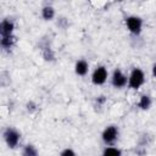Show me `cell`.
Wrapping results in <instances>:
<instances>
[{
  "label": "cell",
  "mask_w": 156,
  "mask_h": 156,
  "mask_svg": "<svg viewBox=\"0 0 156 156\" xmlns=\"http://www.w3.org/2000/svg\"><path fill=\"white\" fill-rule=\"evenodd\" d=\"M145 82V74L140 68H134L128 77V87L130 89H139Z\"/></svg>",
  "instance_id": "obj_1"
},
{
  "label": "cell",
  "mask_w": 156,
  "mask_h": 156,
  "mask_svg": "<svg viewBox=\"0 0 156 156\" xmlns=\"http://www.w3.org/2000/svg\"><path fill=\"white\" fill-rule=\"evenodd\" d=\"M2 135H4V139H5L6 144H7V146L11 147V149H15L18 145L20 139H21V134L13 128H6L4 130Z\"/></svg>",
  "instance_id": "obj_2"
},
{
  "label": "cell",
  "mask_w": 156,
  "mask_h": 156,
  "mask_svg": "<svg viewBox=\"0 0 156 156\" xmlns=\"http://www.w3.org/2000/svg\"><path fill=\"white\" fill-rule=\"evenodd\" d=\"M126 24H127V28L128 30L132 33V34H140L141 32V27H143V20L138 16H129L127 17L126 20Z\"/></svg>",
  "instance_id": "obj_3"
},
{
  "label": "cell",
  "mask_w": 156,
  "mask_h": 156,
  "mask_svg": "<svg viewBox=\"0 0 156 156\" xmlns=\"http://www.w3.org/2000/svg\"><path fill=\"white\" fill-rule=\"evenodd\" d=\"M107 69L105 66H99L94 69L93 74H91V82L95 84V85H101L104 84L106 80H107Z\"/></svg>",
  "instance_id": "obj_4"
},
{
  "label": "cell",
  "mask_w": 156,
  "mask_h": 156,
  "mask_svg": "<svg viewBox=\"0 0 156 156\" xmlns=\"http://www.w3.org/2000/svg\"><path fill=\"white\" fill-rule=\"evenodd\" d=\"M111 83L115 88L117 89H121V88H124L127 84H128V78L126 74H123V72L119 69V68H116L112 73V77H111Z\"/></svg>",
  "instance_id": "obj_5"
},
{
  "label": "cell",
  "mask_w": 156,
  "mask_h": 156,
  "mask_svg": "<svg viewBox=\"0 0 156 156\" xmlns=\"http://www.w3.org/2000/svg\"><path fill=\"white\" fill-rule=\"evenodd\" d=\"M101 138L105 144H113L116 141V139L118 138V128L116 126L106 127L101 134Z\"/></svg>",
  "instance_id": "obj_6"
},
{
  "label": "cell",
  "mask_w": 156,
  "mask_h": 156,
  "mask_svg": "<svg viewBox=\"0 0 156 156\" xmlns=\"http://www.w3.org/2000/svg\"><path fill=\"white\" fill-rule=\"evenodd\" d=\"M15 29V24L10 20H2L0 23V34L1 37H11Z\"/></svg>",
  "instance_id": "obj_7"
},
{
  "label": "cell",
  "mask_w": 156,
  "mask_h": 156,
  "mask_svg": "<svg viewBox=\"0 0 156 156\" xmlns=\"http://www.w3.org/2000/svg\"><path fill=\"white\" fill-rule=\"evenodd\" d=\"M89 71V65L85 60H79L76 62V66H74V72L78 76H85Z\"/></svg>",
  "instance_id": "obj_8"
},
{
  "label": "cell",
  "mask_w": 156,
  "mask_h": 156,
  "mask_svg": "<svg viewBox=\"0 0 156 156\" xmlns=\"http://www.w3.org/2000/svg\"><path fill=\"white\" fill-rule=\"evenodd\" d=\"M15 41H16V38L13 35H11V37H1L0 45H1V48L4 50H9V49H11L13 46Z\"/></svg>",
  "instance_id": "obj_9"
},
{
  "label": "cell",
  "mask_w": 156,
  "mask_h": 156,
  "mask_svg": "<svg viewBox=\"0 0 156 156\" xmlns=\"http://www.w3.org/2000/svg\"><path fill=\"white\" fill-rule=\"evenodd\" d=\"M41 17L45 21H51L55 17V10L52 6H44L41 10Z\"/></svg>",
  "instance_id": "obj_10"
},
{
  "label": "cell",
  "mask_w": 156,
  "mask_h": 156,
  "mask_svg": "<svg viewBox=\"0 0 156 156\" xmlns=\"http://www.w3.org/2000/svg\"><path fill=\"white\" fill-rule=\"evenodd\" d=\"M138 106L141 108V110H149L150 106H151V98L149 95H143L138 102Z\"/></svg>",
  "instance_id": "obj_11"
},
{
  "label": "cell",
  "mask_w": 156,
  "mask_h": 156,
  "mask_svg": "<svg viewBox=\"0 0 156 156\" xmlns=\"http://www.w3.org/2000/svg\"><path fill=\"white\" fill-rule=\"evenodd\" d=\"M102 156H122V151L117 147H113V146H108L102 152Z\"/></svg>",
  "instance_id": "obj_12"
},
{
  "label": "cell",
  "mask_w": 156,
  "mask_h": 156,
  "mask_svg": "<svg viewBox=\"0 0 156 156\" xmlns=\"http://www.w3.org/2000/svg\"><path fill=\"white\" fill-rule=\"evenodd\" d=\"M22 156H39V154H38L37 149L33 145L28 144V145L24 146V149L22 151Z\"/></svg>",
  "instance_id": "obj_13"
},
{
  "label": "cell",
  "mask_w": 156,
  "mask_h": 156,
  "mask_svg": "<svg viewBox=\"0 0 156 156\" xmlns=\"http://www.w3.org/2000/svg\"><path fill=\"white\" fill-rule=\"evenodd\" d=\"M43 56H44V58H45L46 61H54V58H55V54H54V51H52L50 48H45V49H44Z\"/></svg>",
  "instance_id": "obj_14"
},
{
  "label": "cell",
  "mask_w": 156,
  "mask_h": 156,
  "mask_svg": "<svg viewBox=\"0 0 156 156\" xmlns=\"http://www.w3.org/2000/svg\"><path fill=\"white\" fill-rule=\"evenodd\" d=\"M60 156H77V155H76V152H74L71 147H66V149H63V150L61 151Z\"/></svg>",
  "instance_id": "obj_15"
},
{
  "label": "cell",
  "mask_w": 156,
  "mask_h": 156,
  "mask_svg": "<svg viewBox=\"0 0 156 156\" xmlns=\"http://www.w3.org/2000/svg\"><path fill=\"white\" fill-rule=\"evenodd\" d=\"M27 110H28L29 112H34V111L37 110L35 104H34V102H32V101H30V102H28V104H27Z\"/></svg>",
  "instance_id": "obj_16"
},
{
  "label": "cell",
  "mask_w": 156,
  "mask_h": 156,
  "mask_svg": "<svg viewBox=\"0 0 156 156\" xmlns=\"http://www.w3.org/2000/svg\"><path fill=\"white\" fill-rule=\"evenodd\" d=\"M105 100H106V99H105V96H99V99H98L96 101H98V102H100V104H102V102H105Z\"/></svg>",
  "instance_id": "obj_17"
},
{
  "label": "cell",
  "mask_w": 156,
  "mask_h": 156,
  "mask_svg": "<svg viewBox=\"0 0 156 156\" xmlns=\"http://www.w3.org/2000/svg\"><path fill=\"white\" fill-rule=\"evenodd\" d=\"M152 74H154V77L156 78V63L152 66Z\"/></svg>",
  "instance_id": "obj_18"
}]
</instances>
